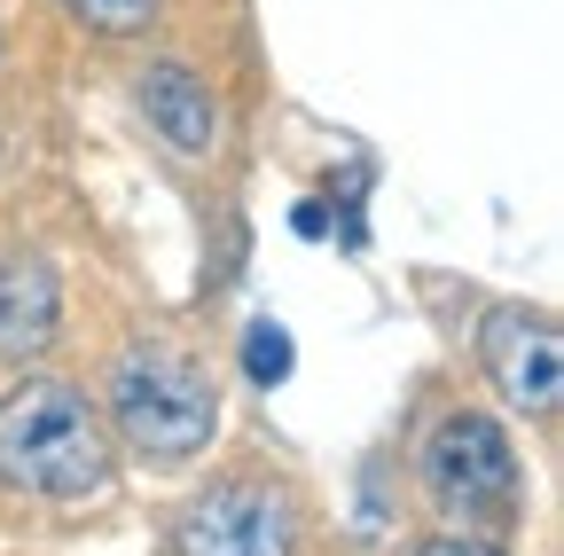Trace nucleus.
<instances>
[{"instance_id": "1", "label": "nucleus", "mask_w": 564, "mask_h": 556, "mask_svg": "<svg viewBox=\"0 0 564 556\" xmlns=\"http://www.w3.org/2000/svg\"><path fill=\"white\" fill-rule=\"evenodd\" d=\"M0 478L24 486L40 502H87L110 486V432L87 407V392H70L55 377H32L0 400Z\"/></svg>"}, {"instance_id": "10", "label": "nucleus", "mask_w": 564, "mask_h": 556, "mask_svg": "<svg viewBox=\"0 0 564 556\" xmlns=\"http://www.w3.org/2000/svg\"><path fill=\"white\" fill-rule=\"evenodd\" d=\"M415 556H510L502 541H486V533H432Z\"/></svg>"}, {"instance_id": "8", "label": "nucleus", "mask_w": 564, "mask_h": 556, "mask_svg": "<svg viewBox=\"0 0 564 556\" xmlns=\"http://www.w3.org/2000/svg\"><path fill=\"white\" fill-rule=\"evenodd\" d=\"M55 9L79 24V32H95V40H141V32L158 24L165 0H55Z\"/></svg>"}, {"instance_id": "2", "label": "nucleus", "mask_w": 564, "mask_h": 556, "mask_svg": "<svg viewBox=\"0 0 564 556\" xmlns=\"http://www.w3.org/2000/svg\"><path fill=\"white\" fill-rule=\"evenodd\" d=\"M110 424L126 432L133 455L150 462H188L212 447V432H220V392H212V377L181 353H165V345H141V353L118 361L110 377Z\"/></svg>"}, {"instance_id": "3", "label": "nucleus", "mask_w": 564, "mask_h": 556, "mask_svg": "<svg viewBox=\"0 0 564 556\" xmlns=\"http://www.w3.org/2000/svg\"><path fill=\"white\" fill-rule=\"evenodd\" d=\"M423 486H432V502L447 517H463L470 533L510 525L518 502H525L502 424H494V415H470V407H455V415L432 424V439H423Z\"/></svg>"}, {"instance_id": "4", "label": "nucleus", "mask_w": 564, "mask_h": 556, "mask_svg": "<svg viewBox=\"0 0 564 556\" xmlns=\"http://www.w3.org/2000/svg\"><path fill=\"white\" fill-rule=\"evenodd\" d=\"M173 556H299V502L274 478H220L181 510Z\"/></svg>"}, {"instance_id": "6", "label": "nucleus", "mask_w": 564, "mask_h": 556, "mask_svg": "<svg viewBox=\"0 0 564 556\" xmlns=\"http://www.w3.org/2000/svg\"><path fill=\"white\" fill-rule=\"evenodd\" d=\"M133 102H141V118H150V133L165 150L212 157V142H220V95H212V79H196L188 63H150V72L133 79Z\"/></svg>"}, {"instance_id": "7", "label": "nucleus", "mask_w": 564, "mask_h": 556, "mask_svg": "<svg viewBox=\"0 0 564 556\" xmlns=\"http://www.w3.org/2000/svg\"><path fill=\"white\" fill-rule=\"evenodd\" d=\"M63 321V283L47 259H0V361H40Z\"/></svg>"}, {"instance_id": "9", "label": "nucleus", "mask_w": 564, "mask_h": 556, "mask_svg": "<svg viewBox=\"0 0 564 556\" xmlns=\"http://www.w3.org/2000/svg\"><path fill=\"white\" fill-rule=\"evenodd\" d=\"M243 369H251L259 392L282 384V377H291V329H282V321H251V337H243Z\"/></svg>"}, {"instance_id": "5", "label": "nucleus", "mask_w": 564, "mask_h": 556, "mask_svg": "<svg viewBox=\"0 0 564 556\" xmlns=\"http://www.w3.org/2000/svg\"><path fill=\"white\" fill-rule=\"evenodd\" d=\"M478 361L494 377V392H502L518 415H533V424H549L556 400H564V337L541 306H486L478 321Z\"/></svg>"}]
</instances>
